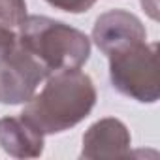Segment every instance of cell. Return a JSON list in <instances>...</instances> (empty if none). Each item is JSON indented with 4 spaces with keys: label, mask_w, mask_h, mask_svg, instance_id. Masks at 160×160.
Returning a JSON list of instances; mask_svg holds the SVG:
<instances>
[{
    "label": "cell",
    "mask_w": 160,
    "mask_h": 160,
    "mask_svg": "<svg viewBox=\"0 0 160 160\" xmlns=\"http://www.w3.org/2000/svg\"><path fill=\"white\" fill-rule=\"evenodd\" d=\"M45 2L68 13H85L96 4V0H45Z\"/></svg>",
    "instance_id": "cell-9"
},
{
    "label": "cell",
    "mask_w": 160,
    "mask_h": 160,
    "mask_svg": "<svg viewBox=\"0 0 160 160\" xmlns=\"http://www.w3.org/2000/svg\"><path fill=\"white\" fill-rule=\"evenodd\" d=\"M0 147L13 158H38L43 152V134L21 117L0 119Z\"/></svg>",
    "instance_id": "cell-7"
},
{
    "label": "cell",
    "mask_w": 160,
    "mask_h": 160,
    "mask_svg": "<svg viewBox=\"0 0 160 160\" xmlns=\"http://www.w3.org/2000/svg\"><path fill=\"white\" fill-rule=\"evenodd\" d=\"M15 43H17V32L12 27L0 23V55L8 53Z\"/></svg>",
    "instance_id": "cell-10"
},
{
    "label": "cell",
    "mask_w": 160,
    "mask_h": 160,
    "mask_svg": "<svg viewBox=\"0 0 160 160\" xmlns=\"http://www.w3.org/2000/svg\"><path fill=\"white\" fill-rule=\"evenodd\" d=\"M17 43L34 55L47 73L81 68L91 57L85 32L45 15H27L17 27Z\"/></svg>",
    "instance_id": "cell-2"
},
{
    "label": "cell",
    "mask_w": 160,
    "mask_h": 160,
    "mask_svg": "<svg viewBox=\"0 0 160 160\" xmlns=\"http://www.w3.org/2000/svg\"><path fill=\"white\" fill-rule=\"evenodd\" d=\"M132 136L126 124L115 117L96 121L83 134L81 158H126L130 156Z\"/></svg>",
    "instance_id": "cell-6"
},
{
    "label": "cell",
    "mask_w": 160,
    "mask_h": 160,
    "mask_svg": "<svg viewBox=\"0 0 160 160\" xmlns=\"http://www.w3.org/2000/svg\"><path fill=\"white\" fill-rule=\"evenodd\" d=\"M92 42L106 57H111L147 42V30L138 15L126 10H109L94 21Z\"/></svg>",
    "instance_id": "cell-5"
},
{
    "label": "cell",
    "mask_w": 160,
    "mask_h": 160,
    "mask_svg": "<svg viewBox=\"0 0 160 160\" xmlns=\"http://www.w3.org/2000/svg\"><path fill=\"white\" fill-rule=\"evenodd\" d=\"M96 87L81 70L51 73L40 94H34L23 109V117L43 136L60 134L89 117L96 106Z\"/></svg>",
    "instance_id": "cell-1"
},
{
    "label": "cell",
    "mask_w": 160,
    "mask_h": 160,
    "mask_svg": "<svg viewBox=\"0 0 160 160\" xmlns=\"http://www.w3.org/2000/svg\"><path fill=\"white\" fill-rule=\"evenodd\" d=\"M47 77L49 73L42 62L15 43L8 53L0 55V104H27Z\"/></svg>",
    "instance_id": "cell-4"
},
{
    "label": "cell",
    "mask_w": 160,
    "mask_h": 160,
    "mask_svg": "<svg viewBox=\"0 0 160 160\" xmlns=\"http://www.w3.org/2000/svg\"><path fill=\"white\" fill-rule=\"evenodd\" d=\"M158 43H138L109 58V79L115 91L139 102L154 104L160 96Z\"/></svg>",
    "instance_id": "cell-3"
},
{
    "label": "cell",
    "mask_w": 160,
    "mask_h": 160,
    "mask_svg": "<svg viewBox=\"0 0 160 160\" xmlns=\"http://www.w3.org/2000/svg\"><path fill=\"white\" fill-rule=\"evenodd\" d=\"M27 15L25 0H0V23L17 28Z\"/></svg>",
    "instance_id": "cell-8"
}]
</instances>
